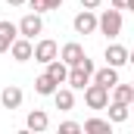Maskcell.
Returning <instances> with one entry per match:
<instances>
[{
	"mask_svg": "<svg viewBox=\"0 0 134 134\" xmlns=\"http://www.w3.org/2000/svg\"><path fill=\"white\" fill-rule=\"evenodd\" d=\"M94 72H97L94 63H91V59H84V63H78V66L69 69V81H66V84H69V87H75V91H84V87L94 81Z\"/></svg>",
	"mask_w": 134,
	"mask_h": 134,
	"instance_id": "6da1fadb",
	"label": "cell"
},
{
	"mask_svg": "<svg viewBox=\"0 0 134 134\" xmlns=\"http://www.w3.org/2000/svg\"><path fill=\"white\" fill-rule=\"evenodd\" d=\"M100 34H106L109 41L112 37H119L122 34V9H115V6H109V9H103L100 13Z\"/></svg>",
	"mask_w": 134,
	"mask_h": 134,
	"instance_id": "7a4b0ae2",
	"label": "cell"
},
{
	"mask_svg": "<svg viewBox=\"0 0 134 134\" xmlns=\"http://www.w3.org/2000/svg\"><path fill=\"white\" fill-rule=\"evenodd\" d=\"M72 28H75V34H97L100 16H97L94 9H84V6H81V13L72 19Z\"/></svg>",
	"mask_w": 134,
	"mask_h": 134,
	"instance_id": "3957f363",
	"label": "cell"
},
{
	"mask_svg": "<svg viewBox=\"0 0 134 134\" xmlns=\"http://www.w3.org/2000/svg\"><path fill=\"white\" fill-rule=\"evenodd\" d=\"M84 103H87L91 109H106V106H109V87L91 81V84L84 87Z\"/></svg>",
	"mask_w": 134,
	"mask_h": 134,
	"instance_id": "277c9868",
	"label": "cell"
},
{
	"mask_svg": "<svg viewBox=\"0 0 134 134\" xmlns=\"http://www.w3.org/2000/svg\"><path fill=\"white\" fill-rule=\"evenodd\" d=\"M56 56H59V44H56V41L44 37V41L34 44V63H44V66H47V63H53Z\"/></svg>",
	"mask_w": 134,
	"mask_h": 134,
	"instance_id": "5b68a950",
	"label": "cell"
},
{
	"mask_svg": "<svg viewBox=\"0 0 134 134\" xmlns=\"http://www.w3.org/2000/svg\"><path fill=\"white\" fill-rule=\"evenodd\" d=\"M9 56L16 59V63H28V59H34V44H31V37H16L13 41V47H9Z\"/></svg>",
	"mask_w": 134,
	"mask_h": 134,
	"instance_id": "8992f818",
	"label": "cell"
},
{
	"mask_svg": "<svg viewBox=\"0 0 134 134\" xmlns=\"http://www.w3.org/2000/svg\"><path fill=\"white\" fill-rule=\"evenodd\" d=\"M41 31H44L41 13H28V16L19 19V34H22V37H31V41H34V34H41Z\"/></svg>",
	"mask_w": 134,
	"mask_h": 134,
	"instance_id": "52a82bcc",
	"label": "cell"
},
{
	"mask_svg": "<svg viewBox=\"0 0 134 134\" xmlns=\"http://www.w3.org/2000/svg\"><path fill=\"white\" fill-rule=\"evenodd\" d=\"M59 59L72 69V66H78V63H84V59H87V53H84V47H81V44L69 41V44H63V50H59Z\"/></svg>",
	"mask_w": 134,
	"mask_h": 134,
	"instance_id": "ba28073f",
	"label": "cell"
},
{
	"mask_svg": "<svg viewBox=\"0 0 134 134\" xmlns=\"http://www.w3.org/2000/svg\"><path fill=\"white\" fill-rule=\"evenodd\" d=\"M128 56H131V50H128V47H122V44H109V47L103 50V59H106L109 66H115V69L125 66V63H128Z\"/></svg>",
	"mask_w": 134,
	"mask_h": 134,
	"instance_id": "9c48e42d",
	"label": "cell"
},
{
	"mask_svg": "<svg viewBox=\"0 0 134 134\" xmlns=\"http://www.w3.org/2000/svg\"><path fill=\"white\" fill-rule=\"evenodd\" d=\"M25 100V94H22V87H16V84H6L3 91H0V103H3V109H19Z\"/></svg>",
	"mask_w": 134,
	"mask_h": 134,
	"instance_id": "30bf717a",
	"label": "cell"
},
{
	"mask_svg": "<svg viewBox=\"0 0 134 134\" xmlns=\"http://www.w3.org/2000/svg\"><path fill=\"white\" fill-rule=\"evenodd\" d=\"M25 128L34 131V134L47 131V128H50V115H47L44 109H31V112H28V119H25Z\"/></svg>",
	"mask_w": 134,
	"mask_h": 134,
	"instance_id": "8fae6325",
	"label": "cell"
},
{
	"mask_svg": "<svg viewBox=\"0 0 134 134\" xmlns=\"http://www.w3.org/2000/svg\"><path fill=\"white\" fill-rule=\"evenodd\" d=\"M94 81L112 91V87L119 84V69H115V66H109V63H106L103 69H97V72H94Z\"/></svg>",
	"mask_w": 134,
	"mask_h": 134,
	"instance_id": "7c38bea8",
	"label": "cell"
},
{
	"mask_svg": "<svg viewBox=\"0 0 134 134\" xmlns=\"http://www.w3.org/2000/svg\"><path fill=\"white\" fill-rule=\"evenodd\" d=\"M106 109H109L106 119H109L112 125H122V122H128V115H131V106H128V103H119V100H112Z\"/></svg>",
	"mask_w": 134,
	"mask_h": 134,
	"instance_id": "4fadbf2b",
	"label": "cell"
},
{
	"mask_svg": "<svg viewBox=\"0 0 134 134\" xmlns=\"http://www.w3.org/2000/svg\"><path fill=\"white\" fill-rule=\"evenodd\" d=\"M53 103H56V109H59V112H69V109L75 106V87H56Z\"/></svg>",
	"mask_w": 134,
	"mask_h": 134,
	"instance_id": "5bb4252c",
	"label": "cell"
},
{
	"mask_svg": "<svg viewBox=\"0 0 134 134\" xmlns=\"http://www.w3.org/2000/svg\"><path fill=\"white\" fill-rule=\"evenodd\" d=\"M47 75H50L56 84H66V81H69V66L59 59V56H56L53 63H47Z\"/></svg>",
	"mask_w": 134,
	"mask_h": 134,
	"instance_id": "9a60e30c",
	"label": "cell"
},
{
	"mask_svg": "<svg viewBox=\"0 0 134 134\" xmlns=\"http://www.w3.org/2000/svg\"><path fill=\"white\" fill-rule=\"evenodd\" d=\"M81 131H87V134H112V122L109 119H87L84 125H81Z\"/></svg>",
	"mask_w": 134,
	"mask_h": 134,
	"instance_id": "2e32d148",
	"label": "cell"
},
{
	"mask_svg": "<svg viewBox=\"0 0 134 134\" xmlns=\"http://www.w3.org/2000/svg\"><path fill=\"white\" fill-rule=\"evenodd\" d=\"M56 87H59V84H56V81H53V78H50L47 72L34 78V91H37L41 97H53V94H56Z\"/></svg>",
	"mask_w": 134,
	"mask_h": 134,
	"instance_id": "e0dca14e",
	"label": "cell"
},
{
	"mask_svg": "<svg viewBox=\"0 0 134 134\" xmlns=\"http://www.w3.org/2000/svg\"><path fill=\"white\" fill-rule=\"evenodd\" d=\"M112 100L128 103V106H131V103H134V84H122V81H119V84L112 87Z\"/></svg>",
	"mask_w": 134,
	"mask_h": 134,
	"instance_id": "ac0fdd59",
	"label": "cell"
},
{
	"mask_svg": "<svg viewBox=\"0 0 134 134\" xmlns=\"http://www.w3.org/2000/svg\"><path fill=\"white\" fill-rule=\"evenodd\" d=\"M28 6H31L34 13H41V16L50 13V3H47V0H28Z\"/></svg>",
	"mask_w": 134,
	"mask_h": 134,
	"instance_id": "d6986e66",
	"label": "cell"
},
{
	"mask_svg": "<svg viewBox=\"0 0 134 134\" xmlns=\"http://www.w3.org/2000/svg\"><path fill=\"white\" fill-rule=\"evenodd\" d=\"M59 131H63V134H78V131H81V122H63Z\"/></svg>",
	"mask_w": 134,
	"mask_h": 134,
	"instance_id": "ffe728a7",
	"label": "cell"
},
{
	"mask_svg": "<svg viewBox=\"0 0 134 134\" xmlns=\"http://www.w3.org/2000/svg\"><path fill=\"white\" fill-rule=\"evenodd\" d=\"M9 47H13V37L0 31V53H9Z\"/></svg>",
	"mask_w": 134,
	"mask_h": 134,
	"instance_id": "44dd1931",
	"label": "cell"
},
{
	"mask_svg": "<svg viewBox=\"0 0 134 134\" xmlns=\"http://www.w3.org/2000/svg\"><path fill=\"white\" fill-rule=\"evenodd\" d=\"M100 3H103V0H81V6H84V9H97Z\"/></svg>",
	"mask_w": 134,
	"mask_h": 134,
	"instance_id": "7402d4cb",
	"label": "cell"
},
{
	"mask_svg": "<svg viewBox=\"0 0 134 134\" xmlns=\"http://www.w3.org/2000/svg\"><path fill=\"white\" fill-rule=\"evenodd\" d=\"M109 6H115V9H128V0H109Z\"/></svg>",
	"mask_w": 134,
	"mask_h": 134,
	"instance_id": "603a6c76",
	"label": "cell"
},
{
	"mask_svg": "<svg viewBox=\"0 0 134 134\" xmlns=\"http://www.w3.org/2000/svg\"><path fill=\"white\" fill-rule=\"evenodd\" d=\"M47 3H50V13H53V9H59V6H63V0H47Z\"/></svg>",
	"mask_w": 134,
	"mask_h": 134,
	"instance_id": "cb8c5ba5",
	"label": "cell"
},
{
	"mask_svg": "<svg viewBox=\"0 0 134 134\" xmlns=\"http://www.w3.org/2000/svg\"><path fill=\"white\" fill-rule=\"evenodd\" d=\"M6 3H9V6H25L28 0H6Z\"/></svg>",
	"mask_w": 134,
	"mask_h": 134,
	"instance_id": "d4e9b609",
	"label": "cell"
},
{
	"mask_svg": "<svg viewBox=\"0 0 134 134\" xmlns=\"http://www.w3.org/2000/svg\"><path fill=\"white\" fill-rule=\"evenodd\" d=\"M128 9H131V13H134V0H128Z\"/></svg>",
	"mask_w": 134,
	"mask_h": 134,
	"instance_id": "484cf974",
	"label": "cell"
},
{
	"mask_svg": "<svg viewBox=\"0 0 134 134\" xmlns=\"http://www.w3.org/2000/svg\"><path fill=\"white\" fill-rule=\"evenodd\" d=\"M128 63H131V66H134V50H131V56H128Z\"/></svg>",
	"mask_w": 134,
	"mask_h": 134,
	"instance_id": "4316f807",
	"label": "cell"
},
{
	"mask_svg": "<svg viewBox=\"0 0 134 134\" xmlns=\"http://www.w3.org/2000/svg\"><path fill=\"white\" fill-rule=\"evenodd\" d=\"M131 109H134V103H131Z\"/></svg>",
	"mask_w": 134,
	"mask_h": 134,
	"instance_id": "83f0119b",
	"label": "cell"
},
{
	"mask_svg": "<svg viewBox=\"0 0 134 134\" xmlns=\"http://www.w3.org/2000/svg\"><path fill=\"white\" fill-rule=\"evenodd\" d=\"M131 84H134V81H131Z\"/></svg>",
	"mask_w": 134,
	"mask_h": 134,
	"instance_id": "f1b7e54d",
	"label": "cell"
}]
</instances>
